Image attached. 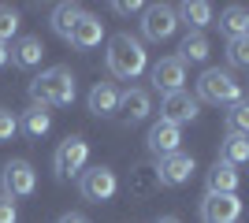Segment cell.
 Wrapping results in <instances>:
<instances>
[{"mask_svg": "<svg viewBox=\"0 0 249 223\" xmlns=\"http://www.w3.org/2000/svg\"><path fill=\"white\" fill-rule=\"evenodd\" d=\"M149 67V52L145 45L130 37V34H115L112 41H108V71L115 78H126V82H134L138 74Z\"/></svg>", "mask_w": 249, "mask_h": 223, "instance_id": "6da1fadb", "label": "cell"}, {"mask_svg": "<svg viewBox=\"0 0 249 223\" xmlns=\"http://www.w3.org/2000/svg\"><path fill=\"white\" fill-rule=\"evenodd\" d=\"M30 97H34V104H41V108L71 104L74 101V74L67 71V67H49L41 78L30 82Z\"/></svg>", "mask_w": 249, "mask_h": 223, "instance_id": "7a4b0ae2", "label": "cell"}, {"mask_svg": "<svg viewBox=\"0 0 249 223\" xmlns=\"http://www.w3.org/2000/svg\"><path fill=\"white\" fill-rule=\"evenodd\" d=\"M201 101H208V104H238L242 101V86L234 74L219 71V67H208L205 74L197 78V104Z\"/></svg>", "mask_w": 249, "mask_h": 223, "instance_id": "3957f363", "label": "cell"}, {"mask_svg": "<svg viewBox=\"0 0 249 223\" xmlns=\"http://www.w3.org/2000/svg\"><path fill=\"white\" fill-rule=\"evenodd\" d=\"M78 190H82L86 201L104 205V201H112V197H115V190H119V179H115V171H112V168L97 164V168H89V171H82V175H78Z\"/></svg>", "mask_w": 249, "mask_h": 223, "instance_id": "277c9868", "label": "cell"}, {"mask_svg": "<svg viewBox=\"0 0 249 223\" xmlns=\"http://www.w3.org/2000/svg\"><path fill=\"white\" fill-rule=\"evenodd\" d=\"M0 186H4V197H8V201H19V197H30V193L37 190V175H34V168L26 160H11V164H4V171H0Z\"/></svg>", "mask_w": 249, "mask_h": 223, "instance_id": "5b68a950", "label": "cell"}, {"mask_svg": "<svg viewBox=\"0 0 249 223\" xmlns=\"http://www.w3.org/2000/svg\"><path fill=\"white\" fill-rule=\"evenodd\" d=\"M86 160H89V145H86V138L74 134V138L60 141L56 156H52V168H56L60 179H71V175H82L86 171Z\"/></svg>", "mask_w": 249, "mask_h": 223, "instance_id": "8992f818", "label": "cell"}, {"mask_svg": "<svg viewBox=\"0 0 249 223\" xmlns=\"http://www.w3.org/2000/svg\"><path fill=\"white\" fill-rule=\"evenodd\" d=\"M175 30H178V15L171 4H153L142 11V34L149 41H167Z\"/></svg>", "mask_w": 249, "mask_h": 223, "instance_id": "52a82bcc", "label": "cell"}, {"mask_svg": "<svg viewBox=\"0 0 249 223\" xmlns=\"http://www.w3.org/2000/svg\"><path fill=\"white\" fill-rule=\"evenodd\" d=\"M242 201L238 193H208L201 201V220L205 223H238Z\"/></svg>", "mask_w": 249, "mask_h": 223, "instance_id": "ba28073f", "label": "cell"}, {"mask_svg": "<svg viewBox=\"0 0 249 223\" xmlns=\"http://www.w3.org/2000/svg\"><path fill=\"white\" fill-rule=\"evenodd\" d=\"M156 171V182L160 186H182V182H190V175L197 171V164H194V156L190 153H171V156H160V168Z\"/></svg>", "mask_w": 249, "mask_h": 223, "instance_id": "9c48e42d", "label": "cell"}, {"mask_svg": "<svg viewBox=\"0 0 249 223\" xmlns=\"http://www.w3.org/2000/svg\"><path fill=\"white\" fill-rule=\"evenodd\" d=\"M153 89H160V93H178V89H186V64L178 60V56H167V60H160V64L153 67Z\"/></svg>", "mask_w": 249, "mask_h": 223, "instance_id": "30bf717a", "label": "cell"}, {"mask_svg": "<svg viewBox=\"0 0 249 223\" xmlns=\"http://www.w3.org/2000/svg\"><path fill=\"white\" fill-rule=\"evenodd\" d=\"M160 112L167 119V123H175V127H182V123H190V119H197L201 104H197V97H190L186 89H178V93H167L164 101H160Z\"/></svg>", "mask_w": 249, "mask_h": 223, "instance_id": "8fae6325", "label": "cell"}, {"mask_svg": "<svg viewBox=\"0 0 249 223\" xmlns=\"http://www.w3.org/2000/svg\"><path fill=\"white\" fill-rule=\"evenodd\" d=\"M67 41L74 45V49H82V52H89V49H97V45L104 41V22L97 19V15H89V11H82L78 15V22H74V30Z\"/></svg>", "mask_w": 249, "mask_h": 223, "instance_id": "7c38bea8", "label": "cell"}, {"mask_svg": "<svg viewBox=\"0 0 249 223\" xmlns=\"http://www.w3.org/2000/svg\"><path fill=\"white\" fill-rule=\"evenodd\" d=\"M149 153H156V156H171V153H178V141H182V127H175V123H167V119H160V123H153L149 127Z\"/></svg>", "mask_w": 249, "mask_h": 223, "instance_id": "4fadbf2b", "label": "cell"}, {"mask_svg": "<svg viewBox=\"0 0 249 223\" xmlns=\"http://www.w3.org/2000/svg\"><path fill=\"white\" fill-rule=\"evenodd\" d=\"M41 56H45V45L41 37H19V41L8 49V64L22 67V71H30V67L41 64Z\"/></svg>", "mask_w": 249, "mask_h": 223, "instance_id": "5bb4252c", "label": "cell"}, {"mask_svg": "<svg viewBox=\"0 0 249 223\" xmlns=\"http://www.w3.org/2000/svg\"><path fill=\"white\" fill-rule=\"evenodd\" d=\"M115 112L123 116V123H142L153 112V101H149L145 89H126V93H119V108Z\"/></svg>", "mask_w": 249, "mask_h": 223, "instance_id": "9a60e30c", "label": "cell"}, {"mask_svg": "<svg viewBox=\"0 0 249 223\" xmlns=\"http://www.w3.org/2000/svg\"><path fill=\"white\" fill-rule=\"evenodd\" d=\"M115 108H119V89H115L112 82H97L93 89H89V112H93L97 119H112Z\"/></svg>", "mask_w": 249, "mask_h": 223, "instance_id": "2e32d148", "label": "cell"}, {"mask_svg": "<svg viewBox=\"0 0 249 223\" xmlns=\"http://www.w3.org/2000/svg\"><path fill=\"white\" fill-rule=\"evenodd\" d=\"M208 193H238V168H231V164H223V160H216L212 168H208Z\"/></svg>", "mask_w": 249, "mask_h": 223, "instance_id": "e0dca14e", "label": "cell"}, {"mask_svg": "<svg viewBox=\"0 0 249 223\" xmlns=\"http://www.w3.org/2000/svg\"><path fill=\"white\" fill-rule=\"evenodd\" d=\"M19 130L26 134V138H45V134L52 130V116H49V108H41V104L26 108V112H22V119H19Z\"/></svg>", "mask_w": 249, "mask_h": 223, "instance_id": "ac0fdd59", "label": "cell"}, {"mask_svg": "<svg viewBox=\"0 0 249 223\" xmlns=\"http://www.w3.org/2000/svg\"><path fill=\"white\" fill-rule=\"evenodd\" d=\"M175 15L186 22V26H194V34H201L208 22H212V4H205V0H186L182 8H175Z\"/></svg>", "mask_w": 249, "mask_h": 223, "instance_id": "d6986e66", "label": "cell"}, {"mask_svg": "<svg viewBox=\"0 0 249 223\" xmlns=\"http://www.w3.org/2000/svg\"><path fill=\"white\" fill-rule=\"evenodd\" d=\"M219 160L231 164V168H242L249 160V138L246 134H227V138L219 141Z\"/></svg>", "mask_w": 249, "mask_h": 223, "instance_id": "ffe728a7", "label": "cell"}, {"mask_svg": "<svg viewBox=\"0 0 249 223\" xmlns=\"http://www.w3.org/2000/svg\"><path fill=\"white\" fill-rule=\"evenodd\" d=\"M178 60H182V64H205L208 60V37L190 30L186 37H182V45H178Z\"/></svg>", "mask_w": 249, "mask_h": 223, "instance_id": "44dd1931", "label": "cell"}, {"mask_svg": "<svg viewBox=\"0 0 249 223\" xmlns=\"http://www.w3.org/2000/svg\"><path fill=\"white\" fill-rule=\"evenodd\" d=\"M219 30L227 34V37H249V11L246 8H227L219 15Z\"/></svg>", "mask_w": 249, "mask_h": 223, "instance_id": "7402d4cb", "label": "cell"}, {"mask_svg": "<svg viewBox=\"0 0 249 223\" xmlns=\"http://www.w3.org/2000/svg\"><path fill=\"white\" fill-rule=\"evenodd\" d=\"M78 15H82V8L78 4H60V8L52 11V30H56V37H71V30H74V22H78Z\"/></svg>", "mask_w": 249, "mask_h": 223, "instance_id": "603a6c76", "label": "cell"}, {"mask_svg": "<svg viewBox=\"0 0 249 223\" xmlns=\"http://www.w3.org/2000/svg\"><path fill=\"white\" fill-rule=\"evenodd\" d=\"M227 134H249V104H246V101L231 104V112H227Z\"/></svg>", "mask_w": 249, "mask_h": 223, "instance_id": "cb8c5ba5", "label": "cell"}, {"mask_svg": "<svg viewBox=\"0 0 249 223\" xmlns=\"http://www.w3.org/2000/svg\"><path fill=\"white\" fill-rule=\"evenodd\" d=\"M15 34H19V11L0 4V45H8Z\"/></svg>", "mask_w": 249, "mask_h": 223, "instance_id": "d4e9b609", "label": "cell"}, {"mask_svg": "<svg viewBox=\"0 0 249 223\" xmlns=\"http://www.w3.org/2000/svg\"><path fill=\"white\" fill-rule=\"evenodd\" d=\"M227 60H231L234 67H249V37H231Z\"/></svg>", "mask_w": 249, "mask_h": 223, "instance_id": "484cf974", "label": "cell"}, {"mask_svg": "<svg viewBox=\"0 0 249 223\" xmlns=\"http://www.w3.org/2000/svg\"><path fill=\"white\" fill-rule=\"evenodd\" d=\"M153 186H160V182H156V171L153 168H138L134 171V193H138V197H145Z\"/></svg>", "mask_w": 249, "mask_h": 223, "instance_id": "4316f807", "label": "cell"}, {"mask_svg": "<svg viewBox=\"0 0 249 223\" xmlns=\"http://www.w3.org/2000/svg\"><path fill=\"white\" fill-rule=\"evenodd\" d=\"M15 134H19V119L11 116L8 108H0V141H11Z\"/></svg>", "mask_w": 249, "mask_h": 223, "instance_id": "83f0119b", "label": "cell"}, {"mask_svg": "<svg viewBox=\"0 0 249 223\" xmlns=\"http://www.w3.org/2000/svg\"><path fill=\"white\" fill-rule=\"evenodd\" d=\"M0 223H19V208L8 197H0Z\"/></svg>", "mask_w": 249, "mask_h": 223, "instance_id": "f1b7e54d", "label": "cell"}, {"mask_svg": "<svg viewBox=\"0 0 249 223\" xmlns=\"http://www.w3.org/2000/svg\"><path fill=\"white\" fill-rule=\"evenodd\" d=\"M112 11H119V15H130V11H142V4H138V0H130V4H112Z\"/></svg>", "mask_w": 249, "mask_h": 223, "instance_id": "f546056e", "label": "cell"}, {"mask_svg": "<svg viewBox=\"0 0 249 223\" xmlns=\"http://www.w3.org/2000/svg\"><path fill=\"white\" fill-rule=\"evenodd\" d=\"M56 223H89V220H86L82 212H67V216H60Z\"/></svg>", "mask_w": 249, "mask_h": 223, "instance_id": "4dcf8cb0", "label": "cell"}, {"mask_svg": "<svg viewBox=\"0 0 249 223\" xmlns=\"http://www.w3.org/2000/svg\"><path fill=\"white\" fill-rule=\"evenodd\" d=\"M0 67H8V45H0Z\"/></svg>", "mask_w": 249, "mask_h": 223, "instance_id": "1f68e13d", "label": "cell"}, {"mask_svg": "<svg viewBox=\"0 0 249 223\" xmlns=\"http://www.w3.org/2000/svg\"><path fill=\"white\" fill-rule=\"evenodd\" d=\"M156 223H182V220H178V216H160Z\"/></svg>", "mask_w": 249, "mask_h": 223, "instance_id": "d6a6232c", "label": "cell"}]
</instances>
